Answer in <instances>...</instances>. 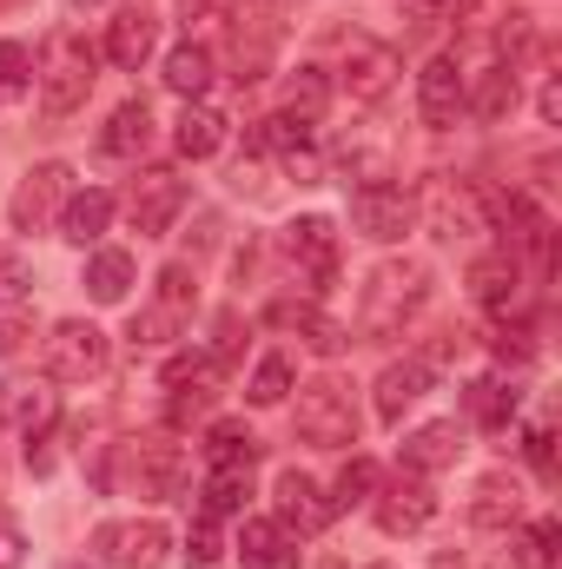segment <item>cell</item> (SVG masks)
<instances>
[{
	"mask_svg": "<svg viewBox=\"0 0 562 569\" xmlns=\"http://www.w3.org/2000/svg\"><path fill=\"white\" fill-rule=\"evenodd\" d=\"M430 305V266L418 259H384L371 279H364V298H358V331L371 345H391L404 338V325Z\"/></svg>",
	"mask_w": 562,
	"mask_h": 569,
	"instance_id": "obj_1",
	"label": "cell"
},
{
	"mask_svg": "<svg viewBox=\"0 0 562 569\" xmlns=\"http://www.w3.org/2000/svg\"><path fill=\"white\" fill-rule=\"evenodd\" d=\"M33 80H40V113L47 120H67V113H80L87 107V93H93V47L80 40V33H60L53 47H47V60L33 67Z\"/></svg>",
	"mask_w": 562,
	"mask_h": 569,
	"instance_id": "obj_2",
	"label": "cell"
},
{
	"mask_svg": "<svg viewBox=\"0 0 562 569\" xmlns=\"http://www.w3.org/2000/svg\"><path fill=\"white\" fill-rule=\"evenodd\" d=\"M179 470H185V457L165 437H127L107 457V483H120L133 497H179Z\"/></svg>",
	"mask_w": 562,
	"mask_h": 569,
	"instance_id": "obj_3",
	"label": "cell"
},
{
	"mask_svg": "<svg viewBox=\"0 0 562 569\" xmlns=\"http://www.w3.org/2000/svg\"><path fill=\"white\" fill-rule=\"evenodd\" d=\"M298 437L311 450H344L358 443V405H351V385L344 378H311L298 391Z\"/></svg>",
	"mask_w": 562,
	"mask_h": 569,
	"instance_id": "obj_4",
	"label": "cell"
},
{
	"mask_svg": "<svg viewBox=\"0 0 562 569\" xmlns=\"http://www.w3.org/2000/svg\"><path fill=\"white\" fill-rule=\"evenodd\" d=\"M107 358H113V345H107V331L87 325V318H67V325H53V338H47V378H53V385H93V378L107 371Z\"/></svg>",
	"mask_w": 562,
	"mask_h": 569,
	"instance_id": "obj_5",
	"label": "cell"
},
{
	"mask_svg": "<svg viewBox=\"0 0 562 569\" xmlns=\"http://www.w3.org/2000/svg\"><path fill=\"white\" fill-rule=\"evenodd\" d=\"M418 212L430 219L436 239H476V232H490V219H483V192H476L470 179H450V172H436V179L423 186Z\"/></svg>",
	"mask_w": 562,
	"mask_h": 569,
	"instance_id": "obj_6",
	"label": "cell"
},
{
	"mask_svg": "<svg viewBox=\"0 0 562 569\" xmlns=\"http://www.w3.org/2000/svg\"><path fill=\"white\" fill-rule=\"evenodd\" d=\"M179 212H185V179H179V172L145 166L140 179L127 186V219H133V232H140V239H165Z\"/></svg>",
	"mask_w": 562,
	"mask_h": 569,
	"instance_id": "obj_7",
	"label": "cell"
},
{
	"mask_svg": "<svg viewBox=\"0 0 562 569\" xmlns=\"http://www.w3.org/2000/svg\"><path fill=\"white\" fill-rule=\"evenodd\" d=\"M338 87H344L358 107H378V100H391V87H398V53H391L384 40H364V33H351V40H344V60H338Z\"/></svg>",
	"mask_w": 562,
	"mask_h": 569,
	"instance_id": "obj_8",
	"label": "cell"
},
{
	"mask_svg": "<svg viewBox=\"0 0 562 569\" xmlns=\"http://www.w3.org/2000/svg\"><path fill=\"white\" fill-rule=\"evenodd\" d=\"M93 550H100V563H113V569H159L165 550H172V537L152 517H127V523H100Z\"/></svg>",
	"mask_w": 562,
	"mask_h": 569,
	"instance_id": "obj_9",
	"label": "cell"
},
{
	"mask_svg": "<svg viewBox=\"0 0 562 569\" xmlns=\"http://www.w3.org/2000/svg\"><path fill=\"white\" fill-rule=\"evenodd\" d=\"M73 199V172L60 166V159H47V166H33L27 179H20V192H13V206H7V219H13V232H40V226H53L60 219V206Z\"/></svg>",
	"mask_w": 562,
	"mask_h": 569,
	"instance_id": "obj_10",
	"label": "cell"
},
{
	"mask_svg": "<svg viewBox=\"0 0 562 569\" xmlns=\"http://www.w3.org/2000/svg\"><path fill=\"white\" fill-rule=\"evenodd\" d=\"M371 517H378L384 537H418L423 523L436 517V490L423 483L418 470H404V477H391L384 490H371Z\"/></svg>",
	"mask_w": 562,
	"mask_h": 569,
	"instance_id": "obj_11",
	"label": "cell"
},
{
	"mask_svg": "<svg viewBox=\"0 0 562 569\" xmlns=\"http://www.w3.org/2000/svg\"><path fill=\"white\" fill-rule=\"evenodd\" d=\"M284 259L298 266V279L311 284V291H331L338 284V226L331 219H298V226H284Z\"/></svg>",
	"mask_w": 562,
	"mask_h": 569,
	"instance_id": "obj_12",
	"label": "cell"
},
{
	"mask_svg": "<svg viewBox=\"0 0 562 569\" xmlns=\"http://www.w3.org/2000/svg\"><path fill=\"white\" fill-rule=\"evenodd\" d=\"M411 219H418V199H411L404 186H358V199H351V226H358L364 239H378V246L404 239Z\"/></svg>",
	"mask_w": 562,
	"mask_h": 569,
	"instance_id": "obj_13",
	"label": "cell"
},
{
	"mask_svg": "<svg viewBox=\"0 0 562 569\" xmlns=\"http://www.w3.org/2000/svg\"><path fill=\"white\" fill-rule=\"evenodd\" d=\"M463 67H456V53H436L430 67L418 73V113L423 127H456V113H463Z\"/></svg>",
	"mask_w": 562,
	"mask_h": 569,
	"instance_id": "obj_14",
	"label": "cell"
},
{
	"mask_svg": "<svg viewBox=\"0 0 562 569\" xmlns=\"http://www.w3.org/2000/svg\"><path fill=\"white\" fill-rule=\"evenodd\" d=\"M272 497H279V523L291 530V537H318V530L331 523V497H324L304 470H284Z\"/></svg>",
	"mask_w": 562,
	"mask_h": 569,
	"instance_id": "obj_15",
	"label": "cell"
},
{
	"mask_svg": "<svg viewBox=\"0 0 562 569\" xmlns=\"http://www.w3.org/2000/svg\"><path fill=\"white\" fill-rule=\"evenodd\" d=\"M165 385H172V398H165V418H172V425H192V418H205V411H212V391H219V365H212V358L172 365V371H165Z\"/></svg>",
	"mask_w": 562,
	"mask_h": 569,
	"instance_id": "obj_16",
	"label": "cell"
},
{
	"mask_svg": "<svg viewBox=\"0 0 562 569\" xmlns=\"http://www.w3.org/2000/svg\"><path fill=\"white\" fill-rule=\"evenodd\" d=\"M470 523L476 530H516L523 523V483L510 470H490L476 483V497H470Z\"/></svg>",
	"mask_w": 562,
	"mask_h": 569,
	"instance_id": "obj_17",
	"label": "cell"
},
{
	"mask_svg": "<svg viewBox=\"0 0 562 569\" xmlns=\"http://www.w3.org/2000/svg\"><path fill=\"white\" fill-rule=\"evenodd\" d=\"M239 563L245 569H298V537L272 517H245L239 530Z\"/></svg>",
	"mask_w": 562,
	"mask_h": 569,
	"instance_id": "obj_18",
	"label": "cell"
},
{
	"mask_svg": "<svg viewBox=\"0 0 562 569\" xmlns=\"http://www.w3.org/2000/svg\"><path fill=\"white\" fill-rule=\"evenodd\" d=\"M152 40H159V20H152L145 7H120V13L107 20V60H113V67H127V73H140V67H145Z\"/></svg>",
	"mask_w": 562,
	"mask_h": 569,
	"instance_id": "obj_19",
	"label": "cell"
},
{
	"mask_svg": "<svg viewBox=\"0 0 562 569\" xmlns=\"http://www.w3.org/2000/svg\"><path fill=\"white\" fill-rule=\"evenodd\" d=\"M265 318H272V325H284V331H298V338H304V345H311L318 358H338V351H344V325H331V318H324L318 305L279 298V305H272Z\"/></svg>",
	"mask_w": 562,
	"mask_h": 569,
	"instance_id": "obj_20",
	"label": "cell"
},
{
	"mask_svg": "<svg viewBox=\"0 0 562 569\" xmlns=\"http://www.w3.org/2000/svg\"><path fill=\"white\" fill-rule=\"evenodd\" d=\"M430 371H436L430 358H404V365H391V371L378 378V418H384V425H398L423 391H430Z\"/></svg>",
	"mask_w": 562,
	"mask_h": 569,
	"instance_id": "obj_21",
	"label": "cell"
},
{
	"mask_svg": "<svg viewBox=\"0 0 562 569\" xmlns=\"http://www.w3.org/2000/svg\"><path fill=\"white\" fill-rule=\"evenodd\" d=\"M470 291H476V305H490L496 318H510V305L523 298V266H516V252L476 259V272H470Z\"/></svg>",
	"mask_w": 562,
	"mask_h": 569,
	"instance_id": "obj_22",
	"label": "cell"
},
{
	"mask_svg": "<svg viewBox=\"0 0 562 569\" xmlns=\"http://www.w3.org/2000/svg\"><path fill=\"white\" fill-rule=\"evenodd\" d=\"M0 425H13V430H47L53 425V391L47 385H33V378H7L0 385Z\"/></svg>",
	"mask_w": 562,
	"mask_h": 569,
	"instance_id": "obj_23",
	"label": "cell"
},
{
	"mask_svg": "<svg viewBox=\"0 0 562 569\" xmlns=\"http://www.w3.org/2000/svg\"><path fill=\"white\" fill-rule=\"evenodd\" d=\"M456 450H463L456 425H423V430L404 437L398 463H404V470H418V477H430V470H450V463H456Z\"/></svg>",
	"mask_w": 562,
	"mask_h": 569,
	"instance_id": "obj_24",
	"label": "cell"
},
{
	"mask_svg": "<svg viewBox=\"0 0 562 569\" xmlns=\"http://www.w3.org/2000/svg\"><path fill=\"white\" fill-rule=\"evenodd\" d=\"M107 219H113V192L87 186V192H73V199L60 206V239H73V246H93V239L107 232Z\"/></svg>",
	"mask_w": 562,
	"mask_h": 569,
	"instance_id": "obj_25",
	"label": "cell"
},
{
	"mask_svg": "<svg viewBox=\"0 0 562 569\" xmlns=\"http://www.w3.org/2000/svg\"><path fill=\"white\" fill-rule=\"evenodd\" d=\"M145 140H152V113H145V100H127V107H113V120L100 133V152L107 159H140Z\"/></svg>",
	"mask_w": 562,
	"mask_h": 569,
	"instance_id": "obj_26",
	"label": "cell"
},
{
	"mask_svg": "<svg viewBox=\"0 0 562 569\" xmlns=\"http://www.w3.org/2000/svg\"><path fill=\"white\" fill-rule=\"evenodd\" d=\"M165 87H172L179 100H199V93L212 87V53H205L199 40L172 47V53H165Z\"/></svg>",
	"mask_w": 562,
	"mask_h": 569,
	"instance_id": "obj_27",
	"label": "cell"
},
{
	"mask_svg": "<svg viewBox=\"0 0 562 569\" xmlns=\"http://www.w3.org/2000/svg\"><path fill=\"white\" fill-rule=\"evenodd\" d=\"M127 291H133V259H127V252L107 246V252L87 259V298H93V305H120Z\"/></svg>",
	"mask_w": 562,
	"mask_h": 569,
	"instance_id": "obj_28",
	"label": "cell"
},
{
	"mask_svg": "<svg viewBox=\"0 0 562 569\" xmlns=\"http://www.w3.org/2000/svg\"><path fill=\"white\" fill-rule=\"evenodd\" d=\"M172 140H179L185 159H212V152L225 146V120H219L212 107H192V100H185V113H179V133H172Z\"/></svg>",
	"mask_w": 562,
	"mask_h": 569,
	"instance_id": "obj_29",
	"label": "cell"
},
{
	"mask_svg": "<svg viewBox=\"0 0 562 569\" xmlns=\"http://www.w3.org/2000/svg\"><path fill=\"white\" fill-rule=\"evenodd\" d=\"M463 405H470V418L483 430H510V418H516V391L496 385V378H476V385L463 391Z\"/></svg>",
	"mask_w": 562,
	"mask_h": 569,
	"instance_id": "obj_30",
	"label": "cell"
},
{
	"mask_svg": "<svg viewBox=\"0 0 562 569\" xmlns=\"http://www.w3.org/2000/svg\"><path fill=\"white\" fill-rule=\"evenodd\" d=\"M205 457H212V470H252V463H259V437L245 425H212Z\"/></svg>",
	"mask_w": 562,
	"mask_h": 569,
	"instance_id": "obj_31",
	"label": "cell"
},
{
	"mask_svg": "<svg viewBox=\"0 0 562 569\" xmlns=\"http://www.w3.org/2000/svg\"><path fill=\"white\" fill-rule=\"evenodd\" d=\"M463 107H470L476 120H503V113L516 107V67H490V73H483V87H476V93H463Z\"/></svg>",
	"mask_w": 562,
	"mask_h": 569,
	"instance_id": "obj_32",
	"label": "cell"
},
{
	"mask_svg": "<svg viewBox=\"0 0 562 569\" xmlns=\"http://www.w3.org/2000/svg\"><path fill=\"white\" fill-rule=\"evenodd\" d=\"M252 497V470H212L205 497H199V517H239Z\"/></svg>",
	"mask_w": 562,
	"mask_h": 569,
	"instance_id": "obj_33",
	"label": "cell"
},
{
	"mask_svg": "<svg viewBox=\"0 0 562 569\" xmlns=\"http://www.w3.org/2000/svg\"><path fill=\"white\" fill-rule=\"evenodd\" d=\"M324 100H331V80H324V67H298V73L284 80V113H298V120H318V113H324Z\"/></svg>",
	"mask_w": 562,
	"mask_h": 569,
	"instance_id": "obj_34",
	"label": "cell"
},
{
	"mask_svg": "<svg viewBox=\"0 0 562 569\" xmlns=\"http://www.w3.org/2000/svg\"><path fill=\"white\" fill-rule=\"evenodd\" d=\"M179 331H185V311L179 305H145L127 338H133V351H152V345H172Z\"/></svg>",
	"mask_w": 562,
	"mask_h": 569,
	"instance_id": "obj_35",
	"label": "cell"
},
{
	"mask_svg": "<svg viewBox=\"0 0 562 569\" xmlns=\"http://www.w3.org/2000/svg\"><path fill=\"white\" fill-rule=\"evenodd\" d=\"M371 490H378V470H371L364 457H351V463L338 470V483H331V510H351V503H371Z\"/></svg>",
	"mask_w": 562,
	"mask_h": 569,
	"instance_id": "obj_36",
	"label": "cell"
},
{
	"mask_svg": "<svg viewBox=\"0 0 562 569\" xmlns=\"http://www.w3.org/2000/svg\"><path fill=\"white\" fill-rule=\"evenodd\" d=\"M284 391H291V358H259V371H252V385H245V398L252 405H284Z\"/></svg>",
	"mask_w": 562,
	"mask_h": 569,
	"instance_id": "obj_37",
	"label": "cell"
},
{
	"mask_svg": "<svg viewBox=\"0 0 562 569\" xmlns=\"http://www.w3.org/2000/svg\"><path fill=\"white\" fill-rule=\"evenodd\" d=\"M185 569H225V543H219V517H199L185 537Z\"/></svg>",
	"mask_w": 562,
	"mask_h": 569,
	"instance_id": "obj_38",
	"label": "cell"
},
{
	"mask_svg": "<svg viewBox=\"0 0 562 569\" xmlns=\"http://www.w3.org/2000/svg\"><path fill=\"white\" fill-rule=\"evenodd\" d=\"M27 298H33V266L13 246H0V305H27Z\"/></svg>",
	"mask_w": 562,
	"mask_h": 569,
	"instance_id": "obj_39",
	"label": "cell"
},
{
	"mask_svg": "<svg viewBox=\"0 0 562 569\" xmlns=\"http://www.w3.org/2000/svg\"><path fill=\"white\" fill-rule=\"evenodd\" d=\"M0 87H33V47L27 40H0Z\"/></svg>",
	"mask_w": 562,
	"mask_h": 569,
	"instance_id": "obj_40",
	"label": "cell"
},
{
	"mask_svg": "<svg viewBox=\"0 0 562 569\" xmlns=\"http://www.w3.org/2000/svg\"><path fill=\"white\" fill-rule=\"evenodd\" d=\"M490 351H496L503 365H530V358H536V345H530V331H523V325H510V318H503V331L490 338Z\"/></svg>",
	"mask_w": 562,
	"mask_h": 569,
	"instance_id": "obj_41",
	"label": "cell"
},
{
	"mask_svg": "<svg viewBox=\"0 0 562 569\" xmlns=\"http://www.w3.org/2000/svg\"><path fill=\"white\" fill-rule=\"evenodd\" d=\"M159 305L192 311V272H185V266H165V272H159Z\"/></svg>",
	"mask_w": 562,
	"mask_h": 569,
	"instance_id": "obj_42",
	"label": "cell"
},
{
	"mask_svg": "<svg viewBox=\"0 0 562 569\" xmlns=\"http://www.w3.org/2000/svg\"><path fill=\"white\" fill-rule=\"evenodd\" d=\"M27 563V537H20V523L0 510V569H20Z\"/></svg>",
	"mask_w": 562,
	"mask_h": 569,
	"instance_id": "obj_43",
	"label": "cell"
},
{
	"mask_svg": "<svg viewBox=\"0 0 562 569\" xmlns=\"http://www.w3.org/2000/svg\"><path fill=\"white\" fill-rule=\"evenodd\" d=\"M556 437H550V425L530 430V463H536V477H556V450H550Z\"/></svg>",
	"mask_w": 562,
	"mask_h": 569,
	"instance_id": "obj_44",
	"label": "cell"
},
{
	"mask_svg": "<svg viewBox=\"0 0 562 569\" xmlns=\"http://www.w3.org/2000/svg\"><path fill=\"white\" fill-rule=\"evenodd\" d=\"M219 13H225V0H179V20H185V33H192V27H212Z\"/></svg>",
	"mask_w": 562,
	"mask_h": 569,
	"instance_id": "obj_45",
	"label": "cell"
},
{
	"mask_svg": "<svg viewBox=\"0 0 562 569\" xmlns=\"http://www.w3.org/2000/svg\"><path fill=\"white\" fill-rule=\"evenodd\" d=\"M27 338H33V331H27L20 318H0V358H20V351H27Z\"/></svg>",
	"mask_w": 562,
	"mask_h": 569,
	"instance_id": "obj_46",
	"label": "cell"
},
{
	"mask_svg": "<svg viewBox=\"0 0 562 569\" xmlns=\"http://www.w3.org/2000/svg\"><path fill=\"white\" fill-rule=\"evenodd\" d=\"M543 120H550V127H556V120H562V87H556V80L543 87Z\"/></svg>",
	"mask_w": 562,
	"mask_h": 569,
	"instance_id": "obj_47",
	"label": "cell"
},
{
	"mask_svg": "<svg viewBox=\"0 0 562 569\" xmlns=\"http://www.w3.org/2000/svg\"><path fill=\"white\" fill-rule=\"evenodd\" d=\"M73 7H100V0H73Z\"/></svg>",
	"mask_w": 562,
	"mask_h": 569,
	"instance_id": "obj_48",
	"label": "cell"
},
{
	"mask_svg": "<svg viewBox=\"0 0 562 569\" xmlns=\"http://www.w3.org/2000/svg\"><path fill=\"white\" fill-rule=\"evenodd\" d=\"M0 7H20V0H0Z\"/></svg>",
	"mask_w": 562,
	"mask_h": 569,
	"instance_id": "obj_49",
	"label": "cell"
}]
</instances>
